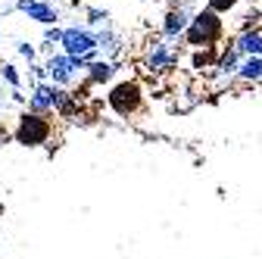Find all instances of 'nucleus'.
Wrapping results in <instances>:
<instances>
[{"instance_id": "1a4fd4ad", "label": "nucleus", "mask_w": 262, "mask_h": 259, "mask_svg": "<svg viewBox=\"0 0 262 259\" xmlns=\"http://www.w3.org/2000/svg\"><path fill=\"white\" fill-rule=\"evenodd\" d=\"M53 91H56L53 81H35L31 84V94H28V110L53 116Z\"/></svg>"}, {"instance_id": "2eb2a0df", "label": "nucleus", "mask_w": 262, "mask_h": 259, "mask_svg": "<svg viewBox=\"0 0 262 259\" xmlns=\"http://www.w3.org/2000/svg\"><path fill=\"white\" fill-rule=\"evenodd\" d=\"M16 50H19V56H22V59H28V66H31V62H38V47H35V44H28V41H16Z\"/></svg>"}, {"instance_id": "4468645a", "label": "nucleus", "mask_w": 262, "mask_h": 259, "mask_svg": "<svg viewBox=\"0 0 262 259\" xmlns=\"http://www.w3.org/2000/svg\"><path fill=\"white\" fill-rule=\"evenodd\" d=\"M84 16H88V25H94V28H103V25H110V13H106V10L84 7Z\"/></svg>"}, {"instance_id": "ddd939ff", "label": "nucleus", "mask_w": 262, "mask_h": 259, "mask_svg": "<svg viewBox=\"0 0 262 259\" xmlns=\"http://www.w3.org/2000/svg\"><path fill=\"white\" fill-rule=\"evenodd\" d=\"M0 81H7L13 91L22 88V75H19V69L13 66V62H0Z\"/></svg>"}, {"instance_id": "9d476101", "label": "nucleus", "mask_w": 262, "mask_h": 259, "mask_svg": "<svg viewBox=\"0 0 262 259\" xmlns=\"http://www.w3.org/2000/svg\"><path fill=\"white\" fill-rule=\"evenodd\" d=\"M234 47L244 53V56H262V28H244L241 35L234 38Z\"/></svg>"}, {"instance_id": "423d86ee", "label": "nucleus", "mask_w": 262, "mask_h": 259, "mask_svg": "<svg viewBox=\"0 0 262 259\" xmlns=\"http://www.w3.org/2000/svg\"><path fill=\"white\" fill-rule=\"evenodd\" d=\"M190 19H193V13L187 10V4L169 7L166 19H162V38H169V41H178V38H184V31L190 28Z\"/></svg>"}, {"instance_id": "f03ea898", "label": "nucleus", "mask_w": 262, "mask_h": 259, "mask_svg": "<svg viewBox=\"0 0 262 259\" xmlns=\"http://www.w3.org/2000/svg\"><path fill=\"white\" fill-rule=\"evenodd\" d=\"M53 138V122L47 113H35V110H25L13 128V141L22 147H44Z\"/></svg>"}, {"instance_id": "f257e3e1", "label": "nucleus", "mask_w": 262, "mask_h": 259, "mask_svg": "<svg viewBox=\"0 0 262 259\" xmlns=\"http://www.w3.org/2000/svg\"><path fill=\"white\" fill-rule=\"evenodd\" d=\"M222 38H225V22H222V13L212 10V7L196 10L193 19H190V28L184 31V41L193 50L196 47H215Z\"/></svg>"}, {"instance_id": "6e6552de", "label": "nucleus", "mask_w": 262, "mask_h": 259, "mask_svg": "<svg viewBox=\"0 0 262 259\" xmlns=\"http://www.w3.org/2000/svg\"><path fill=\"white\" fill-rule=\"evenodd\" d=\"M172 62H175V53L169 47V38H153L150 47H147V59H144L147 72H162V69H169Z\"/></svg>"}, {"instance_id": "0eeeda50", "label": "nucleus", "mask_w": 262, "mask_h": 259, "mask_svg": "<svg viewBox=\"0 0 262 259\" xmlns=\"http://www.w3.org/2000/svg\"><path fill=\"white\" fill-rule=\"evenodd\" d=\"M16 10L25 13L28 19L41 22V25H56L59 22V10L50 4V0H16Z\"/></svg>"}, {"instance_id": "39448f33", "label": "nucleus", "mask_w": 262, "mask_h": 259, "mask_svg": "<svg viewBox=\"0 0 262 259\" xmlns=\"http://www.w3.org/2000/svg\"><path fill=\"white\" fill-rule=\"evenodd\" d=\"M47 69H50V81L53 84H66V88H69L75 78H78V59L72 56V53H50L47 56Z\"/></svg>"}, {"instance_id": "9b49d317", "label": "nucleus", "mask_w": 262, "mask_h": 259, "mask_svg": "<svg viewBox=\"0 0 262 259\" xmlns=\"http://www.w3.org/2000/svg\"><path fill=\"white\" fill-rule=\"evenodd\" d=\"M84 75H88V84H110V81H113V75H116V62H113L110 56L94 59L91 66L84 69Z\"/></svg>"}, {"instance_id": "f8f14e48", "label": "nucleus", "mask_w": 262, "mask_h": 259, "mask_svg": "<svg viewBox=\"0 0 262 259\" xmlns=\"http://www.w3.org/2000/svg\"><path fill=\"white\" fill-rule=\"evenodd\" d=\"M237 81H244V84H259L262 81V56H244L241 59Z\"/></svg>"}, {"instance_id": "20e7f679", "label": "nucleus", "mask_w": 262, "mask_h": 259, "mask_svg": "<svg viewBox=\"0 0 262 259\" xmlns=\"http://www.w3.org/2000/svg\"><path fill=\"white\" fill-rule=\"evenodd\" d=\"M62 50L72 56H84L91 50H100V35L94 25H69L62 31Z\"/></svg>"}, {"instance_id": "a211bd4d", "label": "nucleus", "mask_w": 262, "mask_h": 259, "mask_svg": "<svg viewBox=\"0 0 262 259\" xmlns=\"http://www.w3.org/2000/svg\"><path fill=\"white\" fill-rule=\"evenodd\" d=\"M4 141H7V128H4V125H0V144H4Z\"/></svg>"}, {"instance_id": "f3484780", "label": "nucleus", "mask_w": 262, "mask_h": 259, "mask_svg": "<svg viewBox=\"0 0 262 259\" xmlns=\"http://www.w3.org/2000/svg\"><path fill=\"white\" fill-rule=\"evenodd\" d=\"M62 31H66V28L47 25V31H44V44H62Z\"/></svg>"}, {"instance_id": "dca6fc26", "label": "nucleus", "mask_w": 262, "mask_h": 259, "mask_svg": "<svg viewBox=\"0 0 262 259\" xmlns=\"http://www.w3.org/2000/svg\"><path fill=\"white\" fill-rule=\"evenodd\" d=\"M237 4H241V0H206V7H212V10H219V13H231Z\"/></svg>"}, {"instance_id": "7ed1b4c3", "label": "nucleus", "mask_w": 262, "mask_h": 259, "mask_svg": "<svg viewBox=\"0 0 262 259\" xmlns=\"http://www.w3.org/2000/svg\"><path fill=\"white\" fill-rule=\"evenodd\" d=\"M106 106L119 116V119H131V116H138L144 110V88L141 81L135 78H128V81H119L110 88L106 94Z\"/></svg>"}]
</instances>
